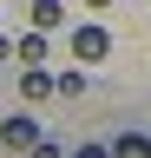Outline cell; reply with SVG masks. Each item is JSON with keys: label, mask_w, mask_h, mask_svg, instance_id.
<instances>
[{"label": "cell", "mask_w": 151, "mask_h": 158, "mask_svg": "<svg viewBox=\"0 0 151 158\" xmlns=\"http://www.w3.org/2000/svg\"><path fill=\"white\" fill-rule=\"evenodd\" d=\"M105 53H112V33L99 27V20H85V27H72V59H79V66H99Z\"/></svg>", "instance_id": "cell-1"}, {"label": "cell", "mask_w": 151, "mask_h": 158, "mask_svg": "<svg viewBox=\"0 0 151 158\" xmlns=\"http://www.w3.org/2000/svg\"><path fill=\"white\" fill-rule=\"evenodd\" d=\"M0 145H7V152H40V145H46V132H40V118L13 112L7 125H0Z\"/></svg>", "instance_id": "cell-2"}, {"label": "cell", "mask_w": 151, "mask_h": 158, "mask_svg": "<svg viewBox=\"0 0 151 158\" xmlns=\"http://www.w3.org/2000/svg\"><path fill=\"white\" fill-rule=\"evenodd\" d=\"M53 92H59V73H46V66H26L20 73V99L40 106V99H53Z\"/></svg>", "instance_id": "cell-3"}, {"label": "cell", "mask_w": 151, "mask_h": 158, "mask_svg": "<svg viewBox=\"0 0 151 158\" xmlns=\"http://www.w3.org/2000/svg\"><path fill=\"white\" fill-rule=\"evenodd\" d=\"M26 20H33L40 33H59V27H66V0H33V7H26Z\"/></svg>", "instance_id": "cell-4"}, {"label": "cell", "mask_w": 151, "mask_h": 158, "mask_svg": "<svg viewBox=\"0 0 151 158\" xmlns=\"http://www.w3.org/2000/svg\"><path fill=\"white\" fill-rule=\"evenodd\" d=\"M13 59H20V66H40V59H46V33L33 27L26 40H13Z\"/></svg>", "instance_id": "cell-5"}, {"label": "cell", "mask_w": 151, "mask_h": 158, "mask_svg": "<svg viewBox=\"0 0 151 158\" xmlns=\"http://www.w3.org/2000/svg\"><path fill=\"white\" fill-rule=\"evenodd\" d=\"M112 152H125V158H145V152H151V138H145V132H125Z\"/></svg>", "instance_id": "cell-6"}, {"label": "cell", "mask_w": 151, "mask_h": 158, "mask_svg": "<svg viewBox=\"0 0 151 158\" xmlns=\"http://www.w3.org/2000/svg\"><path fill=\"white\" fill-rule=\"evenodd\" d=\"M0 59H13V40H7V33H0Z\"/></svg>", "instance_id": "cell-7"}, {"label": "cell", "mask_w": 151, "mask_h": 158, "mask_svg": "<svg viewBox=\"0 0 151 158\" xmlns=\"http://www.w3.org/2000/svg\"><path fill=\"white\" fill-rule=\"evenodd\" d=\"M85 7H92V13H105V7H112V0H85Z\"/></svg>", "instance_id": "cell-8"}]
</instances>
